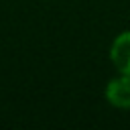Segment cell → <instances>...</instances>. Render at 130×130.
Returning a JSON list of instances; mask_svg holds the SVG:
<instances>
[{"label": "cell", "mask_w": 130, "mask_h": 130, "mask_svg": "<svg viewBox=\"0 0 130 130\" xmlns=\"http://www.w3.org/2000/svg\"><path fill=\"white\" fill-rule=\"evenodd\" d=\"M106 95L114 106L130 108V75L124 73L122 77H116L114 81H110V85L106 89Z\"/></svg>", "instance_id": "obj_1"}, {"label": "cell", "mask_w": 130, "mask_h": 130, "mask_svg": "<svg viewBox=\"0 0 130 130\" xmlns=\"http://www.w3.org/2000/svg\"><path fill=\"white\" fill-rule=\"evenodd\" d=\"M112 61H114V65L122 73H128L130 75V32H124V35H120L114 41Z\"/></svg>", "instance_id": "obj_2"}]
</instances>
